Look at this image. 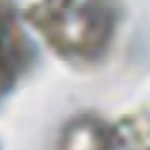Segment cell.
Listing matches in <instances>:
<instances>
[{"label": "cell", "mask_w": 150, "mask_h": 150, "mask_svg": "<svg viewBox=\"0 0 150 150\" xmlns=\"http://www.w3.org/2000/svg\"><path fill=\"white\" fill-rule=\"evenodd\" d=\"M122 13L120 0H78L38 33L59 58L73 64H93L107 54Z\"/></svg>", "instance_id": "obj_1"}, {"label": "cell", "mask_w": 150, "mask_h": 150, "mask_svg": "<svg viewBox=\"0 0 150 150\" xmlns=\"http://www.w3.org/2000/svg\"><path fill=\"white\" fill-rule=\"evenodd\" d=\"M30 61V48L13 8L0 0V99L15 88Z\"/></svg>", "instance_id": "obj_2"}, {"label": "cell", "mask_w": 150, "mask_h": 150, "mask_svg": "<svg viewBox=\"0 0 150 150\" xmlns=\"http://www.w3.org/2000/svg\"><path fill=\"white\" fill-rule=\"evenodd\" d=\"M110 124L97 115L84 114L74 117L63 129L59 139L61 150H107Z\"/></svg>", "instance_id": "obj_3"}]
</instances>
